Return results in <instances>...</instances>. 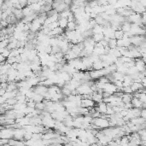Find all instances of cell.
Masks as SVG:
<instances>
[{"label": "cell", "mask_w": 146, "mask_h": 146, "mask_svg": "<svg viewBox=\"0 0 146 146\" xmlns=\"http://www.w3.org/2000/svg\"><path fill=\"white\" fill-rule=\"evenodd\" d=\"M95 102L92 99H88V98H84L81 100V107L82 108H86V109H91L94 107Z\"/></svg>", "instance_id": "1"}, {"label": "cell", "mask_w": 146, "mask_h": 146, "mask_svg": "<svg viewBox=\"0 0 146 146\" xmlns=\"http://www.w3.org/2000/svg\"><path fill=\"white\" fill-rule=\"evenodd\" d=\"M95 125L98 126V127H106L110 125L109 121L106 119H103V118H98L94 121Z\"/></svg>", "instance_id": "2"}, {"label": "cell", "mask_w": 146, "mask_h": 146, "mask_svg": "<svg viewBox=\"0 0 146 146\" xmlns=\"http://www.w3.org/2000/svg\"><path fill=\"white\" fill-rule=\"evenodd\" d=\"M132 105L133 108L135 109H143L144 108V104L143 102L139 99V98H133V100H132Z\"/></svg>", "instance_id": "3"}, {"label": "cell", "mask_w": 146, "mask_h": 146, "mask_svg": "<svg viewBox=\"0 0 146 146\" xmlns=\"http://www.w3.org/2000/svg\"><path fill=\"white\" fill-rule=\"evenodd\" d=\"M107 109H108V105H107L104 102H102V103H100V104H98L96 110H97L100 114H106V113H107Z\"/></svg>", "instance_id": "4"}]
</instances>
